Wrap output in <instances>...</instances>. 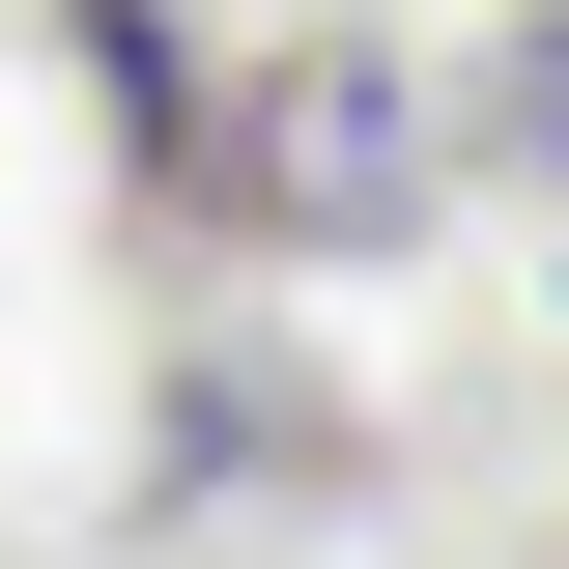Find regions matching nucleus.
Instances as JSON below:
<instances>
[{
    "mask_svg": "<svg viewBox=\"0 0 569 569\" xmlns=\"http://www.w3.org/2000/svg\"><path fill=\"white\" fill-rule=\"evenodd\" d=\"M228 171H257V228H427V171H456V114H427L399 58H284Z\"/></svg>",
    "mask_w": 569,
    "mask_h": 569,
    "instance_id": "obj_1",
    "label": "nucleus"
}]
</instances>
